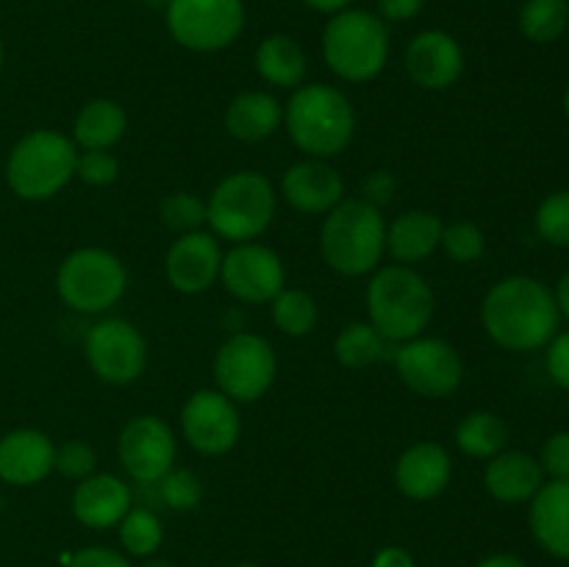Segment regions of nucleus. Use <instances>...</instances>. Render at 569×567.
I'll return each instance as SVG.
<instances>
[{
  "mask_svg": "<svg viewBox=\"0 0 569 567\" xmlns=\"http://www.w3.org/2000/svg\"><path fill=\"white\" fill-rule=\"evenodd\" d=\"M283 198L306 215H328L339 200H345V181L322 161H298L283 172Z\"/></svg>",
  "mask_w": 569,
  "mask_h": 567,
  "instance_id": "19",
  "label": "nucleus"
},
{
  "mask_svg": "<svg viewBox=\"0 0 569 567\" xmlns=\"http://www.w3.org/2000/svg\"><path fill=\"white\" fill-rule=\"evenodd\" d=\"M181 428L187 442L206 456H220L237 445L242 422L228 395L220 389H200L183 404Z\"/></svg>",
  "mask_w": 569,
  "mask_h": 567,
  "instance_id": "14",
  "label": "nucleus"
},
{
  "mask_svg": "<svg viewBox=\"0 0 569 567\" xmlns=\"http://www.w3.org/2000/svg\"><path fill=\"white\" fill-rule=\"evenodd\" d=\"M144 3H150V6H167V3H170V0H144Z\"/></svg>",
  "mask_w": 569,
  "mask_h": 567,
  "instance_id": "48",
  "label": "nucleus"
},
{
  "mask_svg": "<svg viewBox=\"0 0 569 567\" xmlns=\"http://www.w3.org/2000/svg\"><path fill=\"white\" fill-rule=\"evenodd\" d=\"M406 70L422 89H448L465 70L461 44L448 31H422L406 48Z\"/></svg>",
  "mask_w": 569,
  "mask_h": 567,
  "instance_id": "17",
  "label": "nucleus"
},
{
  "mask_svg": "<svg viewBox=\"0 0 569 567\" xmlns=\"http://www.w3.org/2000/svg\"><path fill=\"white\" fill-rule=\"evenodd\" d=\"M87 359L98 378L109 384H131L142 376L148 361L144 337L120 317L94 322L87 334Z\"/></svg>",
  "mask_w": 569,
  "mask_h": 567,
  "instance_id": "12",
  "label": "nucleus"
},
{
  "mask_svg": "<svg viewBox=\"0 0 569 567\" xmlns=\"http://www.w3.org/2000/svg\"><path fill=\"white\" fill-rule=\"evenodd\" d=\"M322 56L345 81H372L389 59L387 22L365 9L339 11L322 31Z\"/></svg>",
  "mask_w": 569,
  "mask_h": 567,
  "instance_id": "5",
  "label": "nucleus"
},
{
  "mask_svg": "<svg viewBox=\"0 0 569 567\" xmlns=\"http://www.w3.org/2000/svg\"><path fill=\"white\" fill-rule=\"evenodd\" d=\"M565 111L569 115V87H567V92H565Z\"/></svg>",
  "mask_w": 569,
  "mask_h": 567,
  "instance_id": "50",
  "label": "nucleus"
},
{
  "mask_svg": "<svg viewBox=\"0 0 569 567\" xmlns=\"http://www.w3.org/2000/svg\"><path fill=\"white\" fill-rule=\"evenodd\" d=\"M283 120V109L270 92H242L226 111V128L239 142H261L272 137Z\"/></svg>",
  "mask_w": 569,
  "mask_h": 567,
  "instance_id": "25",
  "label": "nucleus"
},
{
  "mask_svg": "<svg viewBox=\"0 0 569 567\" xmlns=\"http://www.w3.org/2000/svg\"><path fill=\"white\" fill-rule=\"evenodd\" d=\"M303 3L309 6V9L322 11V14H339V11L350 9L353 0H303Z\"/></svg>",
  "mask_w": 569,
  "mask_h": 567,
  "instance_id": "44",
  "label": "nucleus"
},
{
  "mask_svg": "<svg viewBox=\"0 0 569 567\" xmlns=\"http://www.w3.org/2000/svg\"><path fill=\"white\" fill-rule=\"evenodd\" d=\"M387 342L389 339H383L381 331L372 322H353V326H345L339 331L333 350H337V359L345 367H356L359 370V367L383 359L387 356Z\"/></svg>",
  "mask_w": 569,
  "mask_h": 567,
  "instance_id": "29",
  "label": "nucleus"
},
{
  "mask_svg": "<svg viewBox=\"0 0 569 567\" xmlns=\"http://www.w3.org/2000/svg\"><path fill=\"white\" fill-rule=\"evenodd\" d=\"M126 128L128 117L122 106L109 98H98L78 111L72 137H76V145H81L83 150H109L111 145L120 142Z\"/></svg>",
  "mask_w": 569,
  "mask_h": 567,
  "instance_id": "26",
  "label": "nucleus"
},
{
  "mask_svg": "<svg viewBox=\"0 0 569 567\" xmlns=\"http://www.w3.org/2000/svg\"><path fill=\"white\" fill-rule=\"evenodd\" d=\"M537 231L545 242L556 248H569V189L553 192L539 203Z\"/></svg>",
  "mask_w": 569,
  "mask_h": 567,
  "instance_id": "33",
  "label": "nucleus"
},
{
  "mask_svg": "<svg viewBox=\"0 0 569 567\" xmlns=\"http://www.w3.org/2000/svg\"><path fill=\"white\" fill-rule=\"evenodd\" d=\"M94 465H98V456H94L92 445L83 442V439H70L61 448H56L53 470H59L61 476L83 481V478L92 476Z\"/></svg>",
  "mask_w": 569,
  "mask_h": 567,
  "instance_id": "37",
  "label": "nucleus"
},
{
  "mask_svg": "<svg viewBox=\"0 0 569 567\" xmlns=\"http://www.w3.org/2000/svg\"><path fill=\"white\" fill-rule=\"evenodd\" d=\"M442 220L431 211H406L387 226V250L398 265H417L442 245Z\"/></svg>",
  "mask_w": 569,
  "mask_h": 567,
  "instance_id": "24",
  "label": "nucleus"
},
{
  "mask_svg": "<svg viewBox=\"0 0 569 567\" xmlns=\"http://www.w3.org/2000/svg\"><path fill=\"white\" fill-rule=\"evenodd\" d=\"M159 484V495L164 500V506L176 511H189L200 504L203 498V487H200V478L192 470H176L172 467Z\"/></svg>",
  "mask_w": 569,
  "mask_h": 567,
  "instance_id": "35",
  "label": "nucleus"
},
{
  "mask_svg": "<svg viewBox=\"0 0 569 567\" xmlns=\"http://www.w3.org/2000/svg\"><path fill=\"white\" fill-rule=\"evenodd\" d=\"M276 217V192L261 172L242 170L222 178L206 203V222L228 242H250Z\"/></svg>",
  "mask_w": 569,
  "mask_h": 567,
  "instance_id": "6",
  "label": "nucleus"
},
{
  "mask_svg": "<svg viewBox=\"0 0 569 567\" xmlns=\"http://www.w3.org/2000/svg\"><path fill=\"white\" fill-rule=\"evenodd\" d=\"M142 567H176V565H170V561H164V559H150V561H144Z\"/></svg>",
  "mask_w": 569,
  "mask_h": 567,
  "instance_id": "47",
  "label": "nucleus"
},
{
  "mask_svg": "<svg viewBox=\"0 0 569 567\" xmlns=\"http://www.w3.org/2000/svg\"><path fill=\"white\" fill-rule=\"evenodd\" d=\"M222 267V250L217 239L206 231L181 233L167 250V281L183 295L206 292L217 281Z\"/></svg>",
  "mask_w": 569,
  "mask_h": 567,
  "instance_id": "16",
  "label": "nucleus"
},
{
  "mask_svg": "<svg viewBox=\"0 0 569 567\" xmlns=\"http://www.w3.org/2000/svg\"><path fill=\"white\" fill-rule=\"evenodd\" d=\"M0 67H3V42H0Z\"/></svg>",
  "mask_w": 569,
  "mask_h": 567,
  "instance_id": "51",
  "label": "nucleus"
},
{
  "mask_svg": "<svg viewBox=\"0 0 569 567\" xmlns=\"http://www.w3.org/2000/svg\"><path fill=\"white\" fill-rule=\"evenodd\" d=\"M320 248L328 265L342 276H367L387 250V222L370 200H339L328 211L320 231Z\"/></svg>",
  "mask_w": 569,
  "mask_h": 567,
  "instance_id": "2",
  "label": "nucleus"
},
{
  "mask_svg": "<svg viewBox=\"0 0 569 567\" xmlns=\"http://www.w3.org/2000/svg\"><path fill=\"white\" fill-rule=\"evenodd\" d=\"M548 372L561 389L569 392V331L553 337L548 348Z\"/></svg>",
  "mask_w": 569,
  "mask_h": 567,
  "instance_id": "40",
  "label": "nucleus"
},
{
  "mask_svg": "<svg viewBox=\"0 0 569 567\" xmlns=\"http://www.w3.org/2000/svg\"><path fill=\"white\" fill-rule=\"evenodd\" d=\"M56 445L48 434L33 428H17L0 439V478L17 487L39 484L53 470Z\"/></svg>",
  "mask_w": 569,
  "mask_h": 567,
  "instance_id": "18",
  "label": "nucleus"
},
{
  "mask_svg": "<svg viewBox=\"0 0 569 567\" xmlns=\"http://www.w3.org/2000/svg\"><path fill=\"white\" fill-rule=\"evenodd\" d=\"M287 131L306 153L337 156L353 139L356 111L337 87L309 83L287 103Z\"/></svg>",
  "mask_w": 569,
  "mask_h": 567,
  "instance_id": "4",
  "label": "nucleus"
},
{
  "mask_svg": "<svg viewBox=\"0 0 569 567\" xmlns=\"http://www.w3.org/2000/svg\"><path fill=\"white\" fill-rule=\"evenodd\" d=\"M483 484L492 498L503 500V504H522L539 493V487L545 484V470L533 456L522 454V450H500L487 465Z\"/></svg>",
  "mask_w": 569,
  "mask_h": 567,
  "instance_id": "22",
  "label": "nucleus"
},
{
  "mask_svg": "<svg viewBox=\"0 0 569 567\" xmlns=\"http://www.w3.org/2000/svg\"><path fill=\"white\" fill-rule=\"evenodd\" d=\"M220 276L228 292L244 304H264L283 289V261L267 245L239 242L228 256H222Z\"/></svg>",
  "mask_w": 569,
  "mask_h": 567,
  "instance_id": "15",
  "label": "nucleus"
},
{
  "mask_svg": "<svg viewBox=\"0 0 569 567\" xmlns=\"http://www.w3.org/2000/svg\"><path fill=\"white\" fill-rule=\"evenodd\" d=\"M122 467L139 484H156L172 470L176 437L172 428L156 415H139L120 431L117 442Z\"/></svg>",
  "mask_w": 569,
  "mask_h": 567,
  "instance_id": "13",
  "label": "nucleus"
},
{
  "mask_svg": "<svg viewBox=\"0 0 569 567\" xmlns=\"http://www.w3.org/2000/svg\"><path fill=\"white\" fill-rule=\"evenodd\" d=\"M276 354L267 339L259 334L239 331L222 342L214 359L217 389L233 404L259 400L276 381Z\"/></svg>",
  "mask_w": 569,
  "mask_h": 567,
  "instance_id": "10",
  "label": "nucleus"
},
{
  "mask_svg": "<svg viewBox=\"0 0 569 567\" xmlns=\"http://www.w3.org/2000/svg\"><path fill=\"white\" fill-rule=\"evenodd\" d=\"M76 176L89 187H106L120 176V165L109 150H83L78 153Z\"/></svg>",
  "mask_w": 569,
  "mask_h": 567,
  "instance_id": "38",
  "label": "nucleus"
},
{
  "mask_svg": "<svg viewBox=\"0 0 569 567\" xmlns=\"http://www.w3.org/2000/svg\"><path fill=\"white\" fill-rule=\"evenodd\" d=\"M509 442V428L492 411H472L456 428V445L472 459H492Z\"/></svg>",
  "mask_w": 569,
  "mask_h": 567,
  "instance_id": "28",
  "label": "nucleus"
},
{
  "mask_svg": "<svg viewBox=\"0 0 569 567\" xmlns=\"http://www.w3.org/2000/svg\"><path fill=\"white\" fill-rule=\"evenodd\" d=\"M78 148L64 133L39 128L14 145L6 165L9 187L26 200H48L76 176Z\"/></svg>",
  "mask_w": 569,
  "mask_h": 567,
  "instance_id": "7",
  "label": "nucleus"
},
{
  "mask_svg": "<svg viewBox=\"0 0 569 567\" xmlns=\"http://www.w3.org/2000/svg\"><path fill=\"white\" fill-rule=\"evenodd\" d=\"M483 328L509 350H537L556 337L559 304L542 281L511 276L495 284L483 300Z\"/></svg>",
  "mask_w": 569,
  "mask_h": 567,
  "instance_id": "1",
  "label": "nucleus"
},
{
  "mask_svg": "<svg viewBox=\"0 0 569 567\" xmlns=\"http://www.w3.org/2000/svg\"><path fill=\"white\" fill-rule=\"evenodd\" d=\"M67 567H133V565L126 559V556L117 554V550L94 545V548L78 550Z\"/></svg>",
  "mask_w": 569,
  "mask_h": 567,
  "instance_id": "41",
  "label": "nucleus"
},
{
  "mask_svg": "<svg viewBox=\"0 0 569 567\" xmlns=\"http://www.w3.org/2000/svg\"><path fill=\"white\" fill-rule=\"evenodd\" d=\"M164 539L161 520L150 509H128V515L120 520V543L131 556H150L159 550Z\"/></svg>",
  "mask_w": 569,
  "mask_h": 567,
  "instance_id": "32",
  "label": "nucleus"
},
{
  "mask_svg": "<svg viewBox=\"0 0 569 567\" xmlns=\"http://www.w3.org/2000/svg\"><path fill=\"white\" fill-rule=\"evenodd\" d=\"M272 320L289 337H303L317 326V304L303 289H281L272 298Z\"/></svg>",
  "mask_w": 569,
  "mask_h": 567,
  "instance_id": "31",
  "label": "nucleus"
},
{
  "mask_svg": "<svg viewBox=\"0 0 569 567\" xmlns=\"http://www.w3.org/2000/svg\"><path fill=\"white\" fill-rule=\"evenodd\" d=\"M556 304H559V311L569 320V270L561 276L559 289H556Z\"/></svg>",
  "mask_w": 569,
  "mask_h": 567,
  "instance_id": "46",
  "label": "nucleus"
},
{
  "mask_svg": "<svg viewBox=\"0 0 569 567\" xmlns=\"http://www.w3.org/2000/svg\"><path fill=\"white\" fill-rule=\"evenodd\" d=\"M370 322L389 342L420 337L433 317V292L426 278L406 265L383 267L367 287Z\"/></svg>",
  "mask_w": 569,
  "mask_h": 567,
  "instance_id": "3",
  "label": "nucleus"
},
{
  "mask_svg": "<svg viewBox=\"0 0 569 567\" xmlns=\"http://www.w3.org/2000/svg\"><path fill=\"white\" fill-rule=\"evenodd\" d=\"M395 365L406 387L422 398H448L465 376L456 348L439 337H415L403 342L395 354Z\"/></svg>",
  "mask_w": 569,
  "mask_h": 567,
  "instance_id": "11",
  "label": "nucleus"
},
{
  "mask_svg": "<svg viewBox=\"0 0 569 567\" xmlns=\"http://www.w3.org/2000/svg\"><path fill=\"white\" fill-rule=\"evenodd\" d=\"M422 6H426V0H378V14L389 22H406L415 20Z\"/></svg>",
  "mask_w": 569,
  "mask_h": 567,
  "instance_id": "42",
  "label": "nucleus"
},
{
  "mask_svg": "<svg viewBox=\"0 0 569 567\" xmlns=\"http://www.w3.org/2000/svg\"><path fill=\"white\" fill-rule=\"evenodd\" d=\"M128 509H131V489L111 472H98V476L92 472L72 493V515L89 528L120 526Z\"/></svg>",
  "mask_w": 569,
  "mask_h": 567,
  "instance_id": "20",
  "label": "nucleus"
},
{
  "mask_svg": "<svg viewBox=\"0 0 569 567\" xmlns=\"http://www.w3.org/2000/svg\"><path fill=\"white\" fill-rule=\"evenodd\" d=\"M256 70L272 87L295 89L306 78V53L298 39L272 33L256 50Z\"/></svg>",
  "mask_w": 569,
  "mask_h": 567,
  "instance_id": "27",
  "label": "nucleus"
},
{
  "mask_svg": "<svg viewBox=\"0 0 569 567\" xmlns=\"http://www.w3.org/2000/svg\"><path fill=\"white\" fill-rule=\"evenodd\" d=\"M478 567H526V561L520 556H511V554H495L487 556Z\"/></svg>",
  "mask_w": 569,
  "mask_h": 567,
  "instance_id": "45",
  "label": "nucleus"
},
{
  "mask_svg": "<svg viewBox=\"0 0 569 567\" xmlns=\"http://www.w3.org/2000/svg\"><path fill=\"white\" fill-rule=\"evenodd\" d=\"M237 567H259V565H256V561H239Z\"/></svg>",
  "mask_w": 569,
  "mask_h": 567,
  "instance_id": "49",
  "label": "nucleus"
},
{
  "mask_svg": "<svg viewBox=\"0 0 569 567\" xmlns=\"http://www.w3.org/2000/svg\"><path fill=\"white\" fill-rule=\"evenodd\" d=\"M483 233L476 222H450V226L442 228V248L445 253L453 261H461V265H470V261L481 259L483 253Z\"/></svg>",
  "mask_w": 569,
  "mask_h": 567,
  "instance_id": "36",
  "label": "nucleus"
},
{
  "mask_svg": "<svg viewBox=\"0 0 569 567\" xmlns=\"http://www.w3.org/2000/svg\"><path fill=\"white\" fill-rule=\"evenodd\" d=\"M569 26L567 0H526L520 9V31L531 42H553Z\"/></svg>",
  "mask_w": 569,
  "mask_h": 567,
  "instance_id": "30",
  "label": "nucleus"
},
{
  "mask_svg": "<svg viewBox=\"0 0 569 567\" xmlns=\"http://www.w3.org/2000/svg\"><path fill=\"white\" fill-rule=\"evenodd\" d=\"M531 531L556 559H569V481H550L531 498Z\"/></svg>",
  "mask_w": 569,
  "mask_h": 567,
  "instance_id": "23",
  "label": "nucleus"
},
{
  "mask_svg": "<svg viewBox=\"0 0 569 567\" xmlns=\"http://www.w3.org/2000/svg\"><path fill=\"white\" fill-rule=\"evenodd\" d=\"M542 470L553 481H569V431H559L545 442L542 448Z\"/></svg>",
  "mask_w": 569,
  "mask_h": 567,
  "instance_id": "39",
  "label": "nucleus"
},
{
  "mask_svg": "<svg viewBox=\"0 0 569 567\" xmlns=\"http://www.w3.org/2000/svg\"><path fill=\"white\" fill-rule=\"evenodd\" d=\"M161 222L178 233L198 231L206 222V203L189 192H172L161 200Z\"/></svg>",
  "mask_w": 569,
  "mask_h": 567,
  "instance_id": "34",
  "label": "nucleus"
},
{
  "mask_svg": "<svg viewBox=\"0 0 569 567\" xmlns=\"http://www.w3.org/2000/svg\"><path fill=\"white\" fill-rule=\"evenodd\" d=\"M128 272L114 253L103 248L72 250L59 267L56 289L61 300L83 315H100L122 298Z\"/></svg>",
  "mask_w": 569,
  "mask_h": 567,
  "instance_id": "8",
  "label": "nucleus"
},
{
  "mask_svg": "<svg viewBox=\"0 0 569 567\" xmlns=\"http://www.w3.org/2000/svg\"><path fill=\"white\" fill-rule=\"evenodd\" d=\"M450 456L437 442H417L398 459L395 481L406 498L431 500L448 487L450 481Z\"/></svg>",
  "mask_w": 569,
  "mask_h": 567,
  "instance_id": "21",
  "label": "nucleus"
},
{
  "mask_svg": "<svg viewBox=\"0 0 569 567\" xmlns=\"http://www.w3.org/2000/svg\"><path fill=\"white\" fill-rule=\"evenodd\" d=\"M167 31L181 48L214 53L239 39L244 28L242 0H170L164 6Z\"/></svg>",
  "mask_w": 569,
  "mask_h": 567,
  "instance_id": "9",
  "label": "nucleus"
},
{
  "mask_svg": "<svg viewBox=\"0 0 569 567\" xmlns=\"http://www.w3.org/2000/svg\"><path fill=\"white\" fill-rule=\"evenodd\" d=\"M372 567H415V559L403 548H383L372 561Z\"/></svg>",
  "mask_w": 569,
  "mask_h": 567,
  "instance_id": "43",
  "label": "nucleus"
}]
</instances>
